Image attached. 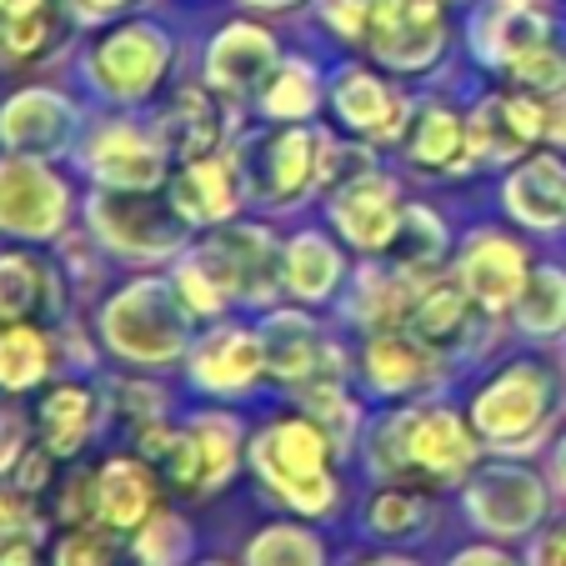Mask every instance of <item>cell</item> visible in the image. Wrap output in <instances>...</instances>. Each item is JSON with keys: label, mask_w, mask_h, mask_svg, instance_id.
I'll list each match as a JSON object with an SVG mask.
<instances>
[{"label": "cell", "mask_w": 566, "mask_h": 566, "mask_svg": "<svg viewBox=\"0 0 566 566\" xmlns=\"http://www.w3.org/2000/svg\"><path fill=\"white\" fill-rule=\"evenodd\" d=\"M366 471L386 486H461L476 467V431L451 407H396L366 427Z\"/></svg>", "instance_id": "cell-1"}, {"label": "cell", "mask_w": 566, "mask_h": 566, "mask_svg": "<svg viewBox=\"0 0 566 566\" xmlns=\"http://www.w3.org/2000/svg\"><path fill=\"white\" fill-rule=\"evenodd\" d=\"M342 451L332 447V437L306 417V411H291L276 417L247 441V461L256 471V481L276 496L286 512L321 522L342 506V481H336L332 461Z\"/></svg>", "instance_id": "cell-2"}, {"label": "cell", "mask_w": 566, "mask_h": 566, "mask_svg": "<svg viewBox=\"0 0 566 566\" xmlns=\"http://www.w3.org/2000/svg\"><path fill=\"white\" fill-rule=\"evenodd\" d=\"M96 332L116 361L126 366H176L196 346V316L171 276H136L111 291L96 311Z\"/></svg>", "instance_id": "cell-3"}, {"label": "cell", "mask_w": 566, "mask_h": 566, "mask_svg": "<svg viewBox=\"0 0 566 566\" xmlns=\"http://www.w3.org/2000/svg\"><path fill=\"white\" fill-rule=\"evenodd\" d=\"M326 146L332 136L306 120H281L276 130H251L231 150L241 191L251 206H291L301 196L321 191L326 176Z\"/></svg>", "instance_id": "cell-4"}, {"label": "cell", "mask_w": 566, "mask_h": 566, "mask_svg": "<svg viewBox=\"0 0 566 566\" xmlns=\"http://www.w3.org/2000/svg\"><path fill=\"white\" fill-rule=\"evenodd\" d=\"M86 226L106 256L136 261V266H160V261H176L181 251H191L186 247L191 221L171 201H160L156 191H106V186H96L86 201Z\"/></svg>", "instance_id": "cell-5"}, {"label": "cell", "mask_w": 566, "mask_h": 566, "mask_svg": "<svg viewBox=\"0 0 566 566\" xmlns=\"http://www.w3.org/2000/svg\"><path fill=\"white\" fill-rule=\"evenodd\" d=\"M556 417V376L546 361H506L471 396V431L492 451H532Z\"/></svg>", "instance_id": "cell-6"}, {"label": "cell", "mask_w": 566, "mask_h": 566, "mask_svg": "<svg viewBox=\"0 0 566 566\" xmlns=\"http://www.w3.org/2000/svg\"><path fill=\"white\" fill-rule=\"evenodd\" d=\"M176 45L156 21H116L86 45V81L106 101H146L171 75Z\"/></svg>", "instance_id": "cell-7"}, {"label": "cell", "mask_w": 566, "mask_h": 566, "mask_svg": "<svg viewBox=\"0 0 566 566\" xmlns=\"http://www.w3.org/2000/svg\"><path fill=\"white\" fill-rule=\"evenodd\" d=\"M75 211L71 181L41 156H0V235L11 241H55Z\"/></svg>", "instance_id": "cell-8"}, {"label": "cell", "mask_w": 566, "mask_h": 566, "mask_svg": "<svg viewBox=\"0 0 566 566\" xmlns=\"http://www.w3.org/2000/svg\"><path fill=\"white\" fill-rule=\"evenodd\" d=\"M191 251L206 261V271L221 281V291L231 301L261 306V301L276 296V286H281V247H276V235H271L266 226L226 221Z\"/></svg>", "instance_id": "cell-9"}, {"label": "cell", "mask_w": 566, "mask_h": 566, "mask_svg": "<svg viewBox=\"0 0 566 566\" xmlns=\"http://www.w3.org/2000/svg\"><path fill=\"white\" fill-rule=\"evenodd\" d=\"M81 166L96 186L106 191H160L171 181V156L160 146L156 126H136V120H101L81 146Z\"/></svg>", "instance_id": "cell-10"}, {"label": "cell", "mask_w": 566, "mask_h": 566, "mask_svg": "<svg viewBox=\"0 0 566 566\" xmlns=\"http://www.w3.org/2000/svg\"><path fill=\"white\" fill-rule=\"evenodd\" d=\"M461 506L486 536H526L546 516V486L542 476H532L526 467L512 461H492V467H471V476L461 481Z\"/></svg>", "instance_id": "cell-11"}, {"label": "cell", "mask_w": 566, "mask_h": 566, "mask_svg": "<svg viewBox=\"0 0 566 566\" xmlns=\"http://www.w3.org/2000/svg\"><path fill=\"white\" fill-rule=\"evenodd\" d=\"M366 51H371L386 71H401V75L431 71V65L441 61V51H447L441 0H376Z\"/></svg>", "instance_id": "cell-12"}, {"label": "cell", "mask_w": 566, "mask_h": 566, "mask_svg": "<svg viewBox=\"0 0 566 566\" xmlns=\"http://www.w3.org/2000/svg\"><path fill=\"white\" fill-rule=\"evenodd\" d=\"M401 216H407V206L396 196V181L381 171L352 176V181L326 191V221H332V231L342 235L346 247L366 251V256L391 251L396 231H401Z\"/></svg>", "instance_id": "cell-13"}, {"label": "cell", "mask_w": 566, "mask_h": 566, "mask_svg": "<svg viewBox=\"0 0 566 566\" xmlns=\"http://www.w3.org/2000/svg\"><path fill=\"white\" fill-rule=\"evenodd\" d=\"M261 352H266V376L291 386L306 381H342V356L326 342L316 321L301 306H276L261 316Z\"/></svg>", "instance_id": "cell-14"}, {"label": "cell", "mask_w": 566, "mask_h": 566, "mask_svg": "<svg viewBox=\"0 0 566 566\" xmlns=\"http://www.w3.org/2000/svg\"><path fill=\"white\" fill-rule=\"evenodd\" d=\"M326 101L346 126V136H361L371 146L376 140H401L411 126V101L371 65H342L326 86Z\"/></svg>", "instance_id": "cell-15"}, {"label": "cell", "mask_w": 566, "mask_h": 566, "mask_svg": "<svg viewBox=\"0 0 566 566\" xmlns=\"http://www.w3.org/2000/svg\"><path fill=\"white\" fill-rule=\"evenodd\" d=\"M536 136H546V101L532 91H496L467 116V140L476 166H512Z\"/></svg>", "instance_id": "cell-16"}, {"label": "cell", "mask_w": 566, "mask_h": 566, "mask_svg": "<svg viewBox=\"0 0 566 566\" xmlns=\"http://www.w3.org/2000/svg\"><path fill=\"white\" fill-rule=\"evenodd\" d=\"M75 130H81V111L65 91L25 86L0 106V146L15 156L55 160L75 146Z\"/></svg>", "instance_id": "cell-17"}, {"label": "cell", "mask_w": 566, "mask_h": 566, "mask_svg": "<svg viewBox=\"0 0 566 566\" xmlns=\"http://www.w3.org/2000/svg\"><path fill=\"white\" fill-rule=\"evenodd\" d=\"M286 61L281 41L256 21H231L211 35L201 55V75L216 96H251L271 81V71Z\"/></svg>", "instance_id": "cell-18"}, {"label": "cell", "mask_w": 566, "mask_h": 566, "mask_svg": "<svg viewBox=\"0 0 566 566\" xmlns=\"http://www.w3.org/2000/svg\"><path fill=\"white\" fill-rule=\"evenodd\" d=\"M526 276H532L526 251H522V241H512L506 231H471L467 241H461L457 281L481 306V316H496V311L516 306Z\"/></svg>", "instance_id": "cell-19"}, {"label": "cell", "mask_w": 566, "mask_h": 566, "mask_svg": "<svg viewBox=\"0 0 566 566\" xmlns=\"http://www.w3.org/2000/svg\"><path fill=\"white\" fill-rule=\"evenodd\" d=\"M186 376L196 391L206 396H241L266 376V352H261V332L251 326H211L206 336H196V346L186 352Z\"/></svg>", "instance_id": "cell-20"}, {"label": "cell", "mask_w": 566, "mask_h": 566, "mask_svg": "<svg viewBox=\"0 0 566 566\" xmlns=\"http://www.w3.org/2000/svg\"><path fill=\"white\" fill-rule=\"evenodd\" d=\"M542 45H552V21L532 0H492L471 21V51H476V61L496 65V71H516Z\"/></svg>", "instance_id": "cell-21"}, {"label": "cell", "mask_w": 566, "mask_h": 566, "mask_svg": "<svg viewBox=\"0 0 566 566\" xmlns=\"http://www.w3.org/2000/svg\"><path fill=\"white\" fill-rule=\"evenodd\" d=\"M241 201H247V191H241V176H235L231 156H216L211 150V156L186 160L181 171L171 176V206L191 226H206V231L235 221Z\"/></svg>", "instance_id": "cell-22"}, {"label": "cell", "mask_w": 566, "mask_h": 566, "mask_svg": "<svg viewBox=\"0 0 566 566\" xmlns=\"http://www.w3.org/2000/svg\"><path fill=\"white\" fill-rule=\"evenodd\" d=\"M437 356L417 332H376L361 352V376L376 396H417L437 381Z\"/></svg>", "instance_id": "cell-23"}, {"label": "cell", "mask_w": 566, "mask_h": 566, "mask_svg": "<svg viewBox=\"0 0 566 566\" xmlns=\"http://www.w3.org/2000/svg\"><path fill=\"white\" fill-rule=\"evenodd\" d=\"M156 467L140 457H111L96 467V522L106 532H136L156 512Z\"/></svg>", "instance_id": "cell-24"}, {"label": "cell", "mask_w": 566, "mask_h": 566, "mask_svg": "<svg viewBox=\"0 0 566 566\" xmlns=\"http://www.w3.org/2000/svg\"><path fill=\"white\" fill-rule=\"evenodd\" d=\"M502 201L532 231H562L566 226V166L556 156H526L506 176Z\"/></svg>", "instance_id": "cell-25"}, {"label": "cell", "mask_w": 566, "mask_h": 566, "mask_svg": "<svg viewBox=\"0 0 566 566\" xmlns=\"http://www.w3.org/2000/svg\"><path fill=\"white\" fill-rule=\"evenodd\" d=\"M342 276H346V256L326 231H296L286 247H281V286H286L291 301H301V306L332 301Z\"/></svg>", "instance_id": "cell-26"}, {"label": "cell", "mask_w": 566, "mask_h": 566, "mask_svg": "<svg viewBox=\"0 0 566 566\" xmlns=\"http://www.w3.org/2000/svg\"><path fill=\"white\" fill-rule=\"evenodd\" d=\"M471 311H481V306L461 291V281L421 276L417 296H411L407 332H417L431 352H457V346H467V336H471Z\"/></svg>", "instance_id": "cell-27"}, {"label": "cell", "mask_w": 566, "mask_h": 566, "mask_svg": "<svg viewBox=\"0 0 566 566\" xmlns=\"http://www.w3.org/2000/svg\"><path fill=\"white\" fill-rule=\"evenodd\" d=\"M156 136L171 160H196L211 156L221 140V111H216L211 86H181L171 96V106L156 116Z\"/></svg>", "instance_id": "cell-28"}, {"label": "cell", "mask_w": 566, "mask_h": 566, "mask_svg": "<svg viewBox=\"0 0 566 566\" xmlns=\"http://www.w3.org/2000/svg\"><path fill=\"white\" fill-rule=\"evenodd\" d=\"M96 421H101V407H96V391L81 381H61L45 391L41 411H35V431H41V447L51 451L55 461L61 457H81L86 441L96 437Z\"/></svg>", "instance_id": "cell-29"}, {"label": "cell", "mask_w": 566, "mask_h": 566, "mask_svg": "<svg viewBox=\"0 0 566 566\" xmlns=\"http://www.w3.org/2000/svg\"><path fill=\"white\" fill-rule=\"evenodd\" d=\"M411 296H417V276H407L401 266H366L352 286L346 301V316L361 326V332H407L411 321Z\"/></svg>", "instance_id": "cell-30"}, {"label": "cell", "mask_w": 566, "mask_h": 566, "mask_svg": "<svg viewBox=\"0 0 566 566\" xmlns=\"http://www.w3.org/2000/svg\"><path fill=\"white\" fill-rule=\"evenodd\" d=\"M407 156L421 171H467L471 166L467 116H457L447 101H427L407 126Z\"/></svg>", "instance_id": "cell-31"}, {"label": "cell", "mask_w": 566, "mask_h": 566, "mask_svg": "<svg viewBox=\"0 0 566 566\" xmlns=\"http://www.w3.org/2000/svg\"><path fill=\"white\" fill-rule=\"evenodd\" d=\"M186 427H191L196 447H201V461H206V496L231 486L235 467L247 457V441H251L241 417H235V411H196V417H186Z\"/></svg>", "instance_id": "cell-32"}, {"label": "cell", "mask_w": 566, "mask_h": 566, "mask_svg": "<svg viewBox=\"0 0 566 566\" xmlns=\"http://www.w3.org/2000/svg\"><path fill=\"white\" fill-rule=\"evenodd\" d=\"M51 376V336L35 321H0V391H31Z\"/></svg>", "instance_id": "cell-33"}, {"label": "cell", "mask_w": 566, "mask_h": 566, "mask_svg": "<svg viewBox=\"0 0 566 566\" xmlns=\"http://www.w3.org/2000/svg\"><path fill=\"white\" fill-rule=\"evenodd\" d=\"M391 266H401L407 276H437L441 261H447V226H441L437 211H427V206H407V216H401V231H396L391 241Z\"/></svg>", "instance_id": "cell-34"}, {"label": "cell", "mask_w": 566, "mask_h": 566, "mask_svg": "<svg viewBox=\"0 0 566 566\" xmlns=\"http://www.w3.org/2000/svg\"><path fill=\"white\" fill-rule=\"evenodd\" d=\"M51 286V271L31 251H0V321H35Z\"/></svg>", "instance_id": "cell-35"}, {"label": "cell", "mask_w": 566, "mask_h": 566, "mask_svg": "<svg viewBox=\"0 0 566 566\" xmlns=\"http://www.w3.org/2000/svg\"><path fill=\"white\" fill-rule=\"evenodd\" d=\"M296 391H301V411L332 437V447L342 451V457L356 451V437H361V407L346 396V381H306V386H296Z\"/></svg>", "instance_id": "cell-36"}, {"label": "cell", "mask_w": 566, "mask_h": 566, "mask_svg": "<svg viewBox=\"0 0 566 566\" xmlns=\"http://www.w3.org/2000/svg\"><path fill=\"white\" fill-rule=\"evenodd\" d=\"M516 326L526 336H556L566 332V271L536 266L516 296Z\"/></svg>", "instance_id": "cell-37"}, {"label": "cell", "mask_w": 566, "mask_h": 566, "mask_svg": "<svg viewBox=\"0 0 566 566\" xmlns=\"http://www.w3.org/2000/svg\"><path fill=\"white\" fill-rule=\"evenodd\" d=\"M247 566H326V542L301 522H271L247 542Z\"/></svg>", "instance_id": "cell-38"}, {"label": "cell", "mask_w": 566, "mask_h": 566, "mask_svg": "<svg viewBox=\"0 0 566 566\" xmlns=\"http://www.w3.org/2000/svg\"><path fill=\"white\" fill-rule=\"evenodd\" d=\"M321 106V81L311 61H281L271 81L261 86V111L271 120H311Z\"/></svg>", "instance_id": "cell-39"}, {"label": "cell", "mask_w": 566, "mask_h": 566, "mask_svg": "<svg viewBox=\"0 0 566 566\" xmlns=\"http://www.w3.org/2000/svg\"><path fill=\"white\" fill-rule=\"evenodd\" d=\"M41 536L45 526L31 506V492H0V566H35Z\"/></svg>", "instance_id": "cell-40"}, {"label": "cell", "mask_w": 566, "mask_h": 566, "mask_svg": "<svg viewBox=\"0 0 566 566\" xmlns=\"http://www.w3.org/2000/svg\"><path fill=\"white\" fill-rule=\"evenodd\" d=\"M130 552H136L140 566H186V556H191V526H186L176 512L156 506V512L136 526Z\"/></svg>", "instance_id": "cell-41"}, {"label": "cell", "mask_w": 566, "mask_h": 566, "mask_svg": "<svg viewBox=\"0 0 566 566\" xmlns=\"http://www.w3.org/2000/svg\"><path fill=\"white\" fill-rule=\"evenodd\" d=\"M427 526V496L407 492V486H381V492L366 502V532L381 536V542H401V536H417Z\"/></svg>", "instance_id": "cell-42"}, {"label": "cell", "mask_w": 566, "mask_h": 566, "mask_svg": "<svg viewBox=\"0 0 566 566\" xmlns=\"http://www.w3.org/2000/svg\"><path fill=\"white\" fill-rule=\"evenodd\" d=\"M51 35H55L51 0H41V6H31V11H21V15H0V55H6V61H31V55H41L45 45H51Z\"/></svg>", "instance_id": "cell-43"}, {"label": "cell", "mask_w": 566, "mask_h": 566, "mask_svg": "<svg viewBox=\"0 0 566 566\" xmlns=\"http://www.w3.org/2000/svg\"><path fill=\"white\" fill-rule=\"evenodd\" d=\"M171 281H176V291H181V301L191 306L196 321H201V316H221V311L231 306V296L221 291V281L206 271V261L196 256V251H181V256L171 261Z\"/></svg>", "instance_id": "cell-44"}, {"label": "cell", "mask_w": 566, "mask_h": 566, "mask_svg": "<svg viewBox=\"0 0 566 566\" xmlns=\"http://www.w3.org/2000/svg\"><path fill=\"white\" fill-rule=\"evenodd\" d=\"M516 81V91H532V96H556V91H566V51L562 45H542V51H532L516 71H506Z\"/></svg>", "instance_id": "cell-45"}, {"label": "cell", "mask_w": 566, "mask_h": 566, "mask_svg": "<svg viewBox=\"0 0 566 566\" xmlns=\"http://www.w3.org/2000/svg\"><path fill=\"white\" fill-rule=\"evenodd\" d=\"M51 566H116V546H111L106 526H71L55 542Z\"/></svg>", "instance_id": "cell-46"}, {"label": "cell", "mask_w": 566, "mask_h": 566, "mask_svg": "<svg viewBox=\"0 0 566 566\" xmlns=\"http://www.w3.org/2000/svg\"><path fill=\"white\" fill-rule=\"evenodd\" d=\"M371 6L376 0H316L321 25L346 45H366V31H371Z\"/></svg>", "instance_id": "cell-47"}, {"label": "cell", "mask_w": 566, "mask_h": 566, "mask_svg": "<svg viewBox=\"0 0 566 566\" xmlns=\"http://www.w3.org/2000/svg\"><path fill=\"white\" fill-rule=\"evenodd\" d=\"M31 451V427L21 411H0V476H11L21 457Z\"/></svg>", "instance_id": "cell-48"}, {"label": "cell", "mask_w": 566, "mask_h": 566, "mask_svg": "<svg viewBox=\"0 0 566 566\" xmlns=\"http://www.w3.org/2000/svg\"><path fill=\"white\" fill-rule=\"evenodd\" d=\"M526 566H566V522H556L552 532L536 536L532 556H526Z\"/></svg>", "instance_id": "cell-49"}, {"label": "cell", "mask_w": 566, "mask_h": 566, "mask_svg": "<svg viewBox=\"0 0 566 566\" xmlns=\"http://www.w3.org/2000/svg\"><path fill=\"white\" fill-rule=\"evenodd\" d=\"M447 566H516V562L502 546H467V552H457Z\"/></svg>", "instance_id": "cell-50"}, {"label": "cell", "mask_w": 566, "mask_h": 566, "mask_svg": "<svg viewBox=\"0 0 566 566\" xmlns=\"http://www.w3.org/2000/svg\"><path fill=\"white\" fill-rule=\"evenodd\" d=\"M75 15H86V21H111V15H120L130 6V0H71Z\"/></svg>", "instance_id": "cell-51"}, {"label": "cell", "mask_w": 566, "mask_h": 566, "mask_svg": "<svg viewBox=\"0 0 566 566\" xmlns=\"http://www.w3.org/2000/svg\"><path fill=\"white\" fill-rule=\"evenodd\" d=\"M546 136L562 140V146H566V91L546 96Z\"/></svg>", "instance_id": "cell-52"}, {"label": "cell", "mask_w": 566, "mask_h": 566, "mask_svg": "<svg viewBox=\"0 0 566 566\" xmlns=\"http://www.w3.org/2000/svg\"><path fill=\"white\" fill-rule=\"evenodd\" d=\"M241 6H251V11H296L306 0H241Z\"/></svg>", "instance_id": "cell-53"}, {"label": "cell", "mask_w": 566, "mask_h": 566, "mask_svg": "<svg viewBox=\"0 0 566 566\" xmlns=\"http://www.w3.org/2000/svg\"><path fill=\"white\" fill-rule=\"evenodd\" d=\"M552 476H556V486L566 492V437H562V447H556V457H552Z\"/></svg>", "instance_id": "cell-54"}, {"label": "cell", "mask_w": 566, "mask_h": 566, "mask_svg": "<svg viewBox=\"0 0 566 566\" xmlns=\"http://www.w3.org/2000/svg\"><path fill=\"white\" fill-rule=\"evenodd\" d=\"M31 6H41V0H0V15H21V11H31Z\"/></svg>", "instance_id": "cell-55"}, {"label": "cell", "mask_w": 566, "mask_h": 566, "mask_svg": "<svg viewBox=\"0 0 566 566\" xmlns=\"http://www.w3.org/2000/svg\"><path fill=\"white\" fill-rule=\"evenodd\" d=\"M356 566H417V562H401V556H381V562H356Z\"/></svg>", "instance_id": "cell-56"}, {"label": "cell", "mask_w": 566, "mask_h": 566, "mask_svg": "<svg viewBox=\"0 0 566 566\" xmlns=\"http://www.w3.org/2000/svg\"><path fill=\"white\" fill-rule=\"evenodd\" d=\"M201 566H226V562H201Z\"/></svg>", "instance_id": "cell-57"}, {"label": "cell", "mask_w": 566, "mask_h": 566, "mask_svg": "<svg viewBox=\"0 0 566 566\" xmlns=\"http://www.w3.org/2000/svg\"><path fill=\"white\" fill-rule=\"evenodd\" d=\"M441 6H457V0H441Z\"/></svg>", "instance_id": "cell-58"}]
</instances>
